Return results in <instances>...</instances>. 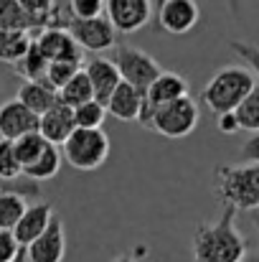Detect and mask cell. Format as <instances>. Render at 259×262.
Returning <instances> with one entry per match:
<instances>
[{
    "instance_id": "cell-15",
    "label": "cell",
    "mask_w": 259,
    "mask_h": 262,
    "mask_svg": "<svg viewBox=\"0 0 259 262\" xmlns=\"http://www.w3.org/2000/svg\"><path fill=\"white\" fill-rule=\"evenodd\" d=\"M84 72L94 87V99H99L102 104H107L109 94L117 89V84L122 82L120 77V69L112 59H104V56H94L84 64Z\"/></svg>"
},
{
    "instance_id": "cell-30",
    "label": "cell",
    "mask_w": 259,
    "mask_h": 262,
    "mask_svg": "<svg viewBox=\"0 0 259 262\" xmlns=\"http://www.w3.org/2000/svg\"><path fill=\"white\" fill-rule=\"evenodd\" d=\"M229 49L254 72V77L259 79V46L254 43H247V41H229Z\"/></svg>"
},
{
    "instance_id": "cell-19",
    "label": "cell",
    "mask_w": 259,
    "mask_h": 262,
    "mask_svg": "<svg viewBox=\"0 0 259 262\" xmlns=\"http://www.w3.org/2000/svg\"><path fill=\"white\" fill-rule=\"evenodd\" d=\"M18 99L26 104V107H31L36 115H43L49 107H54L61 97H59V89H54L49 82H46V77L43 79H28L23 87L18 89Z\"/></svg>"
},
{
    "instance_id": "cell-39",
    "label": "cell",
    "mask_w": 259,
    "mask_h": 262,
    "mask_svg": "<svg viewBox=\"0 0 259 262\" xmlns=\"http://www.w3.org/2000/svg\"><path fill=\"white\" fill-rule=\"evenodd\" d=\"M252 224H254V229L259 232V209H254V211H252Z\"/></svg>"
},
{
    "instance_id": "cell-42",
    "label": "cell",
    "mask_w": 259,
    "mask_h": 262,
    "mask_svg": "<svg viewBox=\"0 0 259 262\" xmlns=\"http://www.w3.org/2000/svg\"><path fill=\"white\" fill-rule=\"evenodd\" d=\"M160 3H163V0H158V5H160Z\"/></svg>"
},
{
    "instance_id": "cell-35",
    "label": "cell",
    "mask_w": 259,
    "mask_h": 262,
    "mask_svg": "<svg viewBox=\"0 0 259 262\" xmlns=\"http://www.w3.org/2000/svg\"><path fill=\"white\" fill-rule=\"evenodd\" d=\"M216 127L224 135H234L239 130V120H237L234 112H224V115H216Z\"/></svg>"
},
{
    "instance_id": "cell-2",
    "label": "cell",
    "mask_w": 259,
    "mask_h": 262,
    "mask_svg": "<svg viewBox=\"0 0 259 262\" xmlns=\"http://www.w3.org/2000/svg\"><path fill=\"white\" fill-rule=\"evenodd\" d=\"M214 193L216 201L234 206L237 211L259 209V163L247 161L242 166H216Z\"/></svg>"
},
{
    "instance_id": "cell-16",
    "label": "cell",
    "mask_w": 259,
    "mask_h": 262,
    "mask_svg": "<svg viewBox=\"0 0 259 262\" xmlns=\"http://www.w3.org/2000/svg\"><path fill=\"white\" fill-rule=\"evenodd\" d=\"M54 219V206L49 201H38V204H28V209L23 211V216L18 219V224L13 227V234L15 239L28 247Z\"/></svg>"
},
{
    "instance_id": "cell-41",
    "label": "cell",
    "mask_w": 259,
    "mask_h": 262,
    "mask_svg": "<svg viewBox=\"0 0 259 262\" xmlns=\"http://www.w3.org/2000/svg\"><path fill=\"white\" fill-rule=\"evenodd\" d=\"M13 262H28V257H26V247H23V252H20V255H18Z\"/></svg>"
},
{
    "instance_id": "cell-36",
    "label": "cell",
    "mask_w": 259,
    "mask_h": 262,
    "mask_svg": "<svg viewBox=\"0 0 259 262\" xmlns=\"http://www.w3.org/2000/svg\"><path fill=\"white\" fill-rule=\"evenodd\" d=\"M242 158H244V161H254V163H259V130L242 145Z\"/></svg>"
},
{
    "instance_id": "cell-1",
    "label": "cell",
    "mask_w": 259,
    "mask_h": 262,
    "mask_svg": "<svg viewBox=\"0 0 259 262\" xmlns=\"http://www.w3.org/2000/svg\"><path fill=\"white\" fill-rule=\"evenodd\" d=\"M237 209L224 206L216 222H203L193 232V262H239L247 255V242L234 224Z\"/></svg>"
},
{
    "instance_id": "cell-20",
    "label": "cell",
    "mask_w": 259,
    "mask_h": 262,
    "mask_svg": "<svg viewBox=\"0 0 259 262\" xmlns=\"http://www.w3.org/2000/svg\"><path fill=\"white\" fill-rule=\"evenodd\" d=\"M61 158H64V156H61L59 145L49 143V145L41 150V156H38L31 166L23 168V176H26V178H33V181H49V178H54V176L59 173Z\"/></svg>"
},
{
    "instance_id": "cell-26",
    "label": "cell",
    "mask_w": 259,
    "mask_h": 262,
    "mask_svg": "<svg viewBox=\"0 0 259 262\" xmlns=\"http://www.w3.org/2000/svg\"><path fill=\"white\" fill-rule=\"evenodd\" d=\"M234 115L239 120V130L257 133L259 130V84L242 99V104L234 110Z\"/></svg>"
},
{
    "instance_id": "cell-14",
    "label": "cell",
    "mask_w": 259,
    "mask_h": 262,
    "mask_svg": "<svg viewBox=\"0 0 259 262\" xmlns=\"http://www.w3.org/2000/svg\"><path fill=\"white\" fill-rule=\"evenodd\" d=\"M77 127V120H74V107H69L66 102H56L54 107H49L43 115H41V122H38V130L41 135L54 143V145H61Z\"/></svg>"
},
{
    "instance_id": "cell-34",
    "label": "cell",
    "mask_w": 259,
    "mask_h": 262,
    "mask_svg": "<svg viewBox=\"0 0 259 262\" xmlns=\"http://www.w3.org/2000/svg\"><path fill=\"white\" fill-rule=\"evenodd\" d=\"M31 15H36V18H41L43 23H49V10H51V5H54V0H18Z\"/></svg>"
},
{
    "instance_id": "cell-37",
    "label": "cell",
    "mask_w": 259,
    "mask_h": 262,
    "mask_svg": "<svg viewBox=\"0 0 259 262\" xmlns=\"http://www.w3.org/2000/svg\"><path fill=\"white\" fill-rule=\"evenodd\" d=\"M229 3V10H231V15H239V0H226Z\"/></svg>"
},
{
    "instance_id": "cell-23",
    "label": "cell",
    "mask_w": 259,
    "mask_h": 262,
    "mask_svg": "<svg viewBox=\"0 0 259 262\" xmlns=\"http://www.w3.org/2000/svg\"><path fill=\"white\" fill-rule=\"evenodd\" d=\"M59 97H61V102H66L69 107H77V104H82L86 99H94V87H91V82H89V77H86L84 67H82L64 87L59 89Z\"/></svg>"
},
{
    "instance_id": "cell-21",
    "label": "cell",
    "mask_w": 259,
    "mask_h": 262,
    "mask_svg": "<svg viewBox=\"0 0 259 262\" xmlns=\"http://www.w3.org/2000/svg\"><path fill=\"white\" fill-rule=\"evenodd\" d=\"M13 67H15V74L23 77L26 82H28V79H43V77H46V69H49V59L43 56V51L38 49V43H36V38H33L31 46H28V51H26Z\"/></svg>"
},
{
    "instance_id": "cell-28",
    "label": "cell",
    "mask_w": 259,
    "mask_h": 262,
    "mask_svg": "<svg viewBox=\"0 0 259 262\" xmlns=\"http://www.w3.org/2000/svg\"><path fill=\"white\" fill-rule=\"evenodd\" d=\"M23 166L15 153V143L8 138H0V178H20Z\"/></svg>"
},
{
    "instance_id": "cell-31",
    "label": "cell",
    "mask_w": 259,
    "mask_h": 262,
    "mask_svg": "<svg viewBox=\"0 0 259 262\" xmlns=\"http://www.w3.org/2000/svg\"><path fill=\"white\" fill-rule=\"evenodd\" d=\"M3 191H18L23 196H38L41 186H38V181L26 178V176H20V178H0V193Z\"/></svg>"
},
{
    "instance_id": "cell-29",
    "label": "cell",
    "mask_w": 259,
    "mask_h": 262,
    "mask_svg": "<svg viewBox=\"0 0 259 262\" xmlns=\"http://www.w3.org/2000/svg\"><path fill=\"white\" fill-rule=\"evenodd\" d=\"M82 69L79 61H49V69H46V82L54 89H61L77 72Z\"/></svg>"
},
{
    "instance_id": "cell-18",
    "label": "cell",
    "mask_w": 259,
    "mask_h": 262,
    "mask_svg": "<svg viewBox=\"0 0 259 262\" xmlns=\"http://www.w3.org/2000/svg\"><path fill=\"white\" fill-rule=\"evenodd\" d=\"M0 28L38 33V31L46 28V23L41 18L31 15L18 0H0Z\"/></svg>"
},
{
    "instance_id": "cell-25",
    "label": "cell",
    "mask_w": 259,
    "mask_h": 262,
    "mask_svg": "<svg viewBox=\"0 0 259 262\" xmlns=\"http://www.w3.org/2000/svg\"><path fill=\"white\" fill-rule=\"evenodd\" d=\"M13 143H15V153H18V161H20V166H23V168H26V166H31V163L41 156V150L49 145V140L41 135V130L26 133V135L15 138Z\"/></svg>"
},
{
    "instance_id": "cell-32",
    "label": "cell",
    "mask_w": 259,
    "mask_h": 262,
    "mask_svg": "<svg viewBox=\"0 0 259 262\" xmlns=\"http://www.w3.org/2000/svg\"><path fill=\"white\" fill-rule=\"evenodd\" d=\"M23 252V245L15 239L13 229H0V262H13Z\"/></svg>"
},
{
    "instance_id": "cell-10",
    "label": "cell",
    "mask_w": 259,
    "mask_h": 262,
    "mask_svg": "<svg viewBox=\"0 0 259 262\" xmlns=\"http://www.w3.org/2000/svg\"><path fill=\"white\" fill-rule=\"evenodd\" d=\"M66 255V229L61 216L54 214L51 224L26 247L28 262H64Z\"/></svg>"
},
{
    "instance_id": "cell-6",
    "label": "cell",
    "mask_w": 259,
    "mask_h": 262,
    "mask_svg": "<svg viewBox=\"0 0 259 262\" xmlns=\"http://www.w3.org/2000/svg\"><path fill=\"white\" fill-rule=\"evenodd\" d=\"M112 61L117 64L120 77H122L127 84H132L143 97H145L148 87H150V84L160 77V72H163V67H160L148 51H143V49H137V46H127V43H117V46H114Z\"/></svg>"
},
{
    "instance_id": "cell-8",
    "label": "cell",
    "mask_w": 259,
    "mask_h": 262,
    "mask_svg": "<svg viewBox=\"0 0 259 262\" xmlns=\"http://www.w3.org/2000/svg\"><path fill=\"white\" fill-rule=\"evenodd\" d=\"M104 13L117 33H137L153 18V0H107Z\"/></svg>"
},
{
    "instance_id": "cell-17",
    "label": "cell",
    "mask_w": 259,
    "mask_h": 262,
    "mask_svg": "<svg viewBox=\"0 0 259 262\" xmlns=\"http://www.w3.org/2000/svg\"><path fill=\"white\" fill-rule=\"evenodd\" d=\"M143 102H145V97L137 92V89L132 87V84H127L125 79L117 84V89L109 94V99H107V112L112 115V117H117V120H122V122H135L137 117H140V112H143Z\"/></svg>"
},
{
    "instance_id": "cell-40",
    "label": "cell",
    "mask_w": 259,
    "mask_h": 262,
    "mask_svg": "<svg viewBox=\"0 0 259 262\" xmlns=\"http://www.w3.org/2000/svg\"><path fill=\"white\" fill-rule=\"evenodd\" d=\"M239 262H259V255H249V252H247V255H244Z\"/></svg>"
},
{
    "instance_id": "cell-38",
    "label": "cell",
    "mask_w": 259,
    "mask_h": 262,
    "mask_svg": "<svg viewBox=\"0 0 259 262\" xmlns=\"http://www.w3.org/2000/svg\"><path fill=\"white\" fill-rule=\"evenodd\" d=\"M112 262H140V257H135V255H122V257H117V260Z\"/></svg>"
},
{
    "instance_id": "cell-5",
    "label": "cell",
    "mask_w": 259,
    "mask_h": 262,
    "mask_svg": "<svg viewBox=\"0 0 259 262\" xmlns=\"http://www.w3.org/2000/svg\"><path fill=\"white\" fill-rule=\"evenodd\" d=\"M201 122V112H198V104L185 94V97H178L168 104H160L150 112L145 127L155 130L158 135L163 138H171V140H178V138H188Z\"/></svg>"
},
{
    "instance_id": "cell-33",
    "label": "cell",
    "mask_w": 259,
    "mask_h": 262,
    "mask_svg": "<svg viewBox=\"0 0 259 262\" xmlns=\"http://www.w3.org/2000/svg\"><path fill=\"white\" fill-rule=\"evenodd\" d=\"M107 0H72V10L77 18H94L104 13Z\"/></svg>"
},
{
    "instance_id": "cell-13",
    "label": "cell",
    "mask_w": 259,
    "mask_h": 262,
    "mask_svg": "<svg viewBox=\"0 0 259 262\" xmlns=\"http://www.w3.org/2000/svg\"><path fill=\"white\" fill-rule=\"evenodd\" d=\"M38 122H41V115H36L31 107H26L18 97L0 104V138L15 140L26 133L38 130Z\"/></svg>"
},
{
    "instance_id": "cell-7",
    "label": "cell",
    "mask_w": 259,
    "mask_h": 262,
    "mask_svg": "<svg viewBox=\"0 0 259 262\" xmlns=\"http://www.w3.org/2000/svg\"><path fill=\"white\" fill-rule=\"evenodd\" d=\"M69 31L77 38V43L86 51H109L117 46V36H120L112 20L107 18V13L94 18H74Z\"/></svg>"
},
{
    "instance_id": "cell-22",
    "label": "cell",
    "mask_w": 259,
    "mask_h": 262,
    "mask_svg": "<svg viewBox=\"0 0 259 262\" xmlns=\"http://www.w3.org/2000/svg\"><path fill=\"white\" fill-rule=\"evenodd\" d=\"M33 36L28 31H8L0 28V61L5 64H15L31 46Z\"/></svg>"
},
{
    "instance_id": "cell-4",
    "label": "cell",
    "mask_w": 259,
    "mask_h": 262,
    "mask_svg": "<svg viewBox=\"0 0 259 262\" xmlns=\"http://www.w3.org/2000/svg\"><path fill=\"white\" fill-rule=\"evenodd\" d=\"M61 156L82 173L97 171L109 156V138L102 127H74V133L61 143Z\"/></svg>"
},
{
    "instance_id": "cell-24",
    "label": "cell",
    "mask_w": 259,
    "mask_h": 262,
    "mask_svg": "<svg viewBox=\"0 0 259 262\" xmlns=\"http://www.w3.org/2000/svg\"><path fill=\"white\" fill-rule=\"evenodd\" d=\"M26 199L28 196H23L18 191H3L0 193V229H13L18 224V219L28 209Z\"/></svg>"
},
{
    "instance_id": "cell-12",
    "label": "cell",
    "mask_w": 259,
    "mask_h": 262,
    "mask_svg": "<svg viewBox=\"0 0 259 262\" xmlns=\"http://www.w3.org/2000/svg\"><path fill=\"white\" fill-rule=\"evenodd\" d=\"M36 43L49 61H84V51L69 28H43L36 33Z\"/></svg>"
},
{
    "instance_id": "cell-9",
    "label": "cell",
    "mask_w": 259,
    "mask_h": 262,
    "mask_svg": "<svg viewBox=\"0 0 259 262\" xmlns=\"http://www.w3.org/2000/svg\"><path fill=\"white\" fill-rule=\"evenodd\" d=\"M201 20V8L196 0H163L158 5V23L166 33L185 36Z\"/></svg>"
},
{
    "instance_id": "cell-27",
    "label": "cell",
    "mask_w": 259,
    "mask_h": 262,
    "mask_svg": "<svg viewBox=\"0 0 259 262\" xmlns=\"http://www.w3.org/2000/svg\"><path fill=\"white\" fill-rule=\"evenodd\" d=\"M104 117H107V107L99 99H86V102L74 107L77 127H102Z\"/></svg>"
},
{
    "instance_id": "cell-11",
    "label": "cell",
    "mask_w": 259,
    "mask_h": 262,
    "mask_svg": "<svg viewBox=\"0 0 259 262\" xmlns=\"http://www.w3.org/2000/svg\"><path fill=\"white\" fill-rule=\"evenodd\" d=\"M185 94H188V79L180 77L178 72H166V69H163L160 77L145 92V102H143V112H140L137 122L145 127V122H148V117H150V112H153L155 107L168 104V102L178 99V97H185Z\"/></svg>"
},
{
    "instance_id": "cell-3",
    "label": "cell",
    "mask_w": 259,
    "mask_h": 262,
    "mask_svg": "<svg viewBox=\"0 0 259 262\" xmlns=\"http://www.w3.org/2000/svg\"><path fill=\"white\" fill-rule=\"evenodd\" d=\"M254 87H257V77L249 67H239V64L221 67L203 87V104L216 115L234 112Z\"/></svg>"
}]
</instances>
